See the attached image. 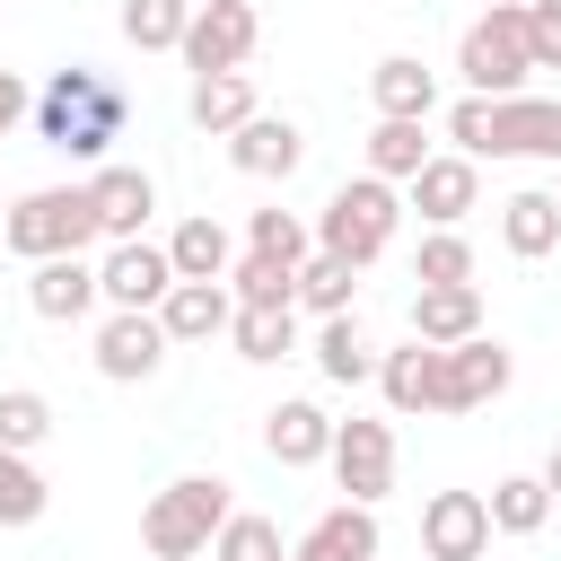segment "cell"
<instances>
[{"instance_id":"1","label":"cell","mask_w":561,"mask_h":561,"mask_svg":"<svg viewBox=\"0 0 561 561\" xmlns=\"http://www.w3.org/2000/svg\"><path fill=\"white\" fill-rule=\"evenodd\" d=\"M123 114H131V96H123L105 70H88V61L53 70V79L35 88V131H44V149H61V158H105V149L123 140Z\"/></svg>"},{"instance_id":"2","label":"cell","mask_w":561,"mask_h":561,"mask_svg":"<svg viewBox=\"0 0 561 561\" xmlns=\"http://www.w3.org/2000/svg\"><path fill=\"white\" fill-rule=\"evenodd\" d=\"M465 158H552L561 167V96H465L447 114Z\"/></svg>"},{"instance_id":"3","label":"cell","mask_w":561,"mask_h":561,"mask_svg":"<svg viewBox=\"0 0 561 561\" xmlns=\"http://www.w3.org/2000/svg\"><path fill=\"white\" fill-rule=\"evenodd\" d=\"M96 237H105V228H96L88 184H35V193L9 202V228H0V245L26 254V263H44V254H88Z\"/></svg>"},{"instance_id":"4","label":"cell","mask_w":561,"mask_h":561,"mask_svg":"<svg viewBox=\"0 0 561 561\" xmlns=\"http://www.w3.org/2000/svg\"><path fill=\"white\" fill-rule=\"evenodd\" d=\"M237 508H228V482L219 473H184V482H167L149 508H140V543L158 552V561H193V552H210V535L228 526Z\"/></svg>"},{"instance_id":"5","label":"cell","mask_w":561,"mask_h":561,"mask_svg":"<svg viewBox=\"0 0 561 561\" xmlns=\"http://www.w3.org/2000/svg\"><path fill=\"white\" fill-rule=\"evenodd\" d=\"M456 70H465L473 96H526V70H535V53H526V0H491V18L465 26Z\"/></svg>"},{"instance_id":"6","label":"cell","mask_w":561,"mask_h":561,"mask_svg":"<svg viewBox=\"0 0 561 561\" xmlns=\"http://www.w3.org/2000/svg\"><path fill=\"white\" fill-rule=\"evenodd\" d=\"M394 219H403L394 184H386V175H351V184H342V193L324 202V219H316V245L368 272V263H377V254L394 245Z\"/></svg>"},{"instance_id":"7","label":"cell","mask_w":561,"mask_h":561,"mask_svg":"<svg viewBox=\"0 0 561 561\" xmlns=\"http://www.w3.org/2000/svg\"><path fill=\"white\" fill-rule=\"evenodd\" d=\"M254 44H263V18H254V0H193V26H184V61H193V79L202 70H245L254 61Z\"/></svg>"},{"instance_id":"8","label":"cell","mask_w":561,"mask_h":561,"mask_svg":"<svg viewBox=\"0 0 561 561\" xmlns=\"http://www.w3.org/2000/svg\"><path fill=\"white\" fill-rule=\"evenodd\" d=\"M508 377H517L508 342L465 333V342H447V351H438V412H482L491 394H508Z\"/></svg>"},{"instance_id":"9","label":"cell","mask_w":561,"mask_h":561,"mask_svg":"<svg viewBox=\"0 0 561 561\" xmlns=\"http://www.w3.org/2000/svg\"><path fill=\"white\" fill-rule=\"evenodd\" d=\"M491 500L482 491H430L421 500V552L430 561H482L491 552Z\"/></svg>"},{"instance_id":"10","label":"cell","mask_w":561,"mask_h":561,"mask_svg":"<svg viewBox=\"0 0 561 561\" xmlns=\"http://www.w3.org/2000/svg\"><path fill=\"white\" fill-rule=\"evenodd\" d=\"M158 359H167V324H158V307H114V316L96 324V377L140 386V377H158Z\"/></svg>"},{"instance_id":"11","label":"cell","mask_w":561,"mask_h":561,"mask_svg":"<svg viewBox=\"0 0 561 561\" xmlns=\"http://www.w3.org/2000/svg\"><path fill=\"white\" fill-rule=\"evenodd\" d=\"M324 465H333V482H342L351 500L377 508V500L394 491V430H386V421H333V456H324Z\"/></svg>"},{"instance_id":"12","label":"cell","mask_w":561,"mask_h":561,"mask_svg":"<svg viewBox=\"0 0 561 561\" xmlns=\"http://www.w3.org/2000/svg\"><path fill=\"white\" fill-rule=\"evenodd\" d=\"M96 289H105V307H158V298L175 289V254L149 245V237H123V245H105Z\"/></svg>"},{"instance_id":"13","label":"cell","mask_w":561,"mask_h":561,"mask_svg":"<svg viewBox=\"0 0 561 561\" xmlns=\"http://www.w3.org/2000/svg\"><path fill=\"white\" fill-rule=\"evenodd\" d=\"M96 298H105V289H96V263H88V254H44V263L26 272V307H35L44 324H79Z\"/></svg>"},{"instance_id":"14","label":"cell","mask_w":561,"mask_h":561,"mask_svg":"<svg viewBox=\"0 0 561 561\" xmlns=\"http://www.w3.org/2000/svg\"><path fill=\"white\" fill-rule=\"evenodd\" d=\"M228 158H237V175H298V158H307V140H298V123L289 114H254V123H237L228 131Z\"/></svg>"},{"instance_id":"15","label":"cell","mask_w":561,"mask_h":561,"mask_svg":"<svg viewBox=\"0 0 561 561\" xmlns=\"http://www.w3.org/2000/svg\"><path fill=\"white\" fill-rule=\"evenodd\" d=\"M88 202H96V228L123 245V237H140V228H149L158 184H149L140 167H96V175H88Z\"/></svg>"},{"instance_id":"16","label":"cell","mask_w":561,"mask_h":561,"mask_svg":"<svg viewBox=\"0 0 561 561\" xmlns=\"http://www.w3.org/2000/svg\"><path fill=\"white\" fill-rule=\"evenodd\" d=\"M228 316H237V289H228V280H175V289L158 298L167 342H210V333H228Z\"/></svg>"},{"instance_id":"17","label":"cell","mask_w":561,"mask_h":561,"mask_svg":"<svg viewBox=\"0 0 561 561\" xmlns=\"http://www.w3.org/2000/svg\"><path fill=\"white\" fill-rule=\"evenodd\" d=\"M263 447H272V465H324V456H333V421H324V403H307V394L272 403V412H263Z\"/></svg>"},{"instance_id":"18","label":"cell","mask_w":561,"mask_h":561,"mask_svg":"<svg viewBox=\"0 0 561 561\" xmlns=\"http://www.w3.org/2000/svg\"><path fill=\"white\" fill-rule=\"evenodd\" d=\"M473 202H482V175H473V158H465V149H456V158H430V167L412 175V210H421L430 228H456Z\"/></svg>"},{"instance_id":"19","label":"cell","mask_w":561,"mask_h":561,"mask_svg":"<svg viewBox=\"0 0 561 561\" xmlns=\"http://www.w3.org/2000/svg\"><path fill=\"white\" fill-rule=\"evenodd\" d=\"M412 333L421 342H465V333H482V289L473 280H430V289H412Z\"/></svg>"},{"instance_id":"20","label":"cell","mask_w":561,"mask_h":561,"mask_svg":"<svg viewBox=\"0 0 561 561\" xmlns=\"http://www.w3.org/2000/svg\"><path fill=\"white\" fill-rule=\"evenodd\" d=\"M377 386H386V403L394 412H438V342H403V351H386L377 359Z\"/></svg>"},{"instance_id":"21","label":"cell","mask_w":561,"mask_h":561,"mask_svg":"<svg viewBox=\"0 0 561 561\" xmlns=\"http://www.w3.org/2000/svg\"><path fill=\"white\" fill-rule=\"evenodd\" d=\"M500 245L517 263H543L561 245V193H508L500 202Z\"/></svg>"},{"instance_id":"22","label":"cell","mask_w":561,"mask_h":561,"mask_svg":"<svg viewBox=\"0 0 561 561\" xmlns=\"http://www.w3.org/2000/svg\"><path fill=\"white\" fill-rule=\"evenodd\" d=\"M184 114H193L202 131H219V140H228V131H237V123H254L263 105H254V79H245V70H202V79H193V96H184Z\"/></svg>"},{"instance_id":"23","label":"cell","mask_w":561,"mask_h":561,"mask_svg":"<svg viewBox=\"0 0 561 561\" xmlns=\"http://www.w3.org/2000/svg\"><path fill=\"white\" fill-rule=\"evenodd\" d=\"M368 96H377V114H403V123H430V105H438V79L412 61V53H386L377 70H368Z\"/></svg>"},{"instance_id":"24","label":"cell","mask_w":561,"mask_h":561,"mask_svg":"<svg viewBox=\"0 0 561 561\" xmlns=\"http://www.w3.org/2000/svg\"><path fill=\"white\" fill-rule=\"evenodd\" d=\"M167 254H175V280H228V263H237V254H228V228H219L210 210H193V219L167 237Z\"/></svg>"},{"instance_id":"25","label":"cell","mask_w":561,"mask_h":561,"mask_svg":"<svg viewBox=\"0 0 561 561\" xmlns=\"http://www.w3.org/2000/svg\"><path fill=\"white\" fill-rule=\"evenodd\" d=\"M228 342H237V359H289L298 351V307H237L228 316Z\"/></svg>"},{"instance_id":"26","label":"cell","mask_w":561,"mask_h":561,"mask_svg":"<svg viewBox=\"0 0 561 561\" xmlns=\"http://www.w3.org/2000/svg\"><path fill=\"white\" fill-rule=\"evenodd\" d=\"M307 543H316L324 561H377V508H368V500H342V508H324V517L307 526Z\"/></svg>"},{"instance_id":"27","label":"cell","mask_w":561,"mask_h":561,"mask_svg":"<svg viewBox=\"0 0 561 561\" xmlns=\"http://www.w3.org/2000/svg\"><path fill=\"white\" fill-rule=\"evenodd\" d=\"M430 167V140H421V123H403V114H377V131H368V175H386V184H412Z\"/></svg>"},{"instance_id":"28","label":"cell","mask_w":561,"mask_h":561,"mask_svg":"<svg viewBox=\"0 0 561 561\" xmlns=\"http://www.w3.org/2000/svg\"><path fill=\"white\" fill-rule=\"evenodd\" d=\"M228 289H237V307H298V263L245 245V254L228 263Z\"/></svg>"},{"instance_id":"29","label":"cell","mask_w":561,"mask_h":561,"mask_svg":"<svg viewBox=\"0 0 561 561\" xmlns=\"http://www.w3.org/2000/svg\"><path fill=\"white\" fill-rule=\"evenodd\" d=\"M316 368H324L333 386H368V377H377V351H368L359 316H324V333H316Z\"/></svg>"},{"instance_id":"30","label":"cell","mask_w":561,"mask_h":561,"mask_svg":"<svg viewBox=\"0 0 561 561\" xmlns=\"http://www.w3.org/2000/svg\"><path fill=\"white\" fill-rule=\"evenodd\" d=\"M543 517H552L543 473H500V482H491V526H500V535H543Z\"/></svg>"},{"instance_id":"31","label":"cell","mask_w":561,"mask_h":561,"mask_svg":"<svg viewBox=\"0 0 561 561\" xmlns=\"http://www.w3.org/2000/svg\"><path fill=\"white\" fill-rule=\"evenodd\" d=\"M351 289H359V263H342V254H307L298 263V307H316V316H351Z\"/></svg>"},{"instance_id":"32","label":"cell","mask_w":561,"mask_h":561,"mask_svg":"<svg viewBox=\"0 0 561 561\" xmlns=\"http://www.w3.org/2000/svg\"><path fill=\"white\" fill-rule=\"evenodd\" d=\"M193 26V0H123V44L140 53H175Z\"/></svg>"},{"instance_id":"33","label":"cell","mask_w":561,"mask_h":561,"mask_svg":"<svg viewBox=\"0 0 561 561\" xmlns=\"http://www.w3.org/2000/svg\"><path fill=\"white\" fill-rule=\"evenodd\" d=\"M44 438H53V403H44L35 386H0V447L35 456Z\"/></svg>"},{"instance_id":"34","label":"cell","mask_w":561,"mask_h":561,"mask_svg":"<svg viewBox=\"0 0 561 561\" xmlns=\"http://www.w3.org/2000/svg\"><path fill=\"white\" fill-rule=\"evenodd\" d=\"M210 561H289V543H280V526H272V517L237 508V517L210 535Z\"/></svg>"},{"instance_id":"35","label":"cell","mask_w":561,"mask_h":561,"mask_svg":"<svg viewBox=\"0 0 561 561\" xmlns=\"http://www.w3.org/2000/svg\"><path fill=\"white\" fill-rule=\"evenodd\" d=\"M44 500H53V482H44L18 447H0V526H35Z\"/></svg>"},{"instance_id":"36","label":"cell","mask_w":561,"mask_h":561,"mask_svg":"<svg viewBox=\"0 0 561 561\" xmlns=\"http://www.w3.org/2000/svg\"><path fill=\"white\" fill-rule=\"evenodd\" d=\"M412 280L430 289V280H473V245L456 237V228H430L421 237V263H412Z\"/></svg>"},{"instance_id":"37","label":"cell","mask_w":561,"mask_h":561,"mask_svg":"<svg viewBox=\"0 0 561 561\" xmlns=\"http://www.w3.org/2000/svg\"><path fill=\"white\" fill-rule=\"evenodd\" d=\"M245 245H254V254H280V263H307V228H298L289 210H254V219H245Z\"/></svg>"},{"instance_id":"38","label":"cell","mask_w":561,"mask_h":561,"mask_svg":"<svg viewBox=\"0 0 561 561\" xmlns=\"http://www.w3.org/2000/svg\"><path fill=\"white\" fill-rule=\"evenodd\" d=\"M526 53L535 70H561V0H526Z\"/></svg>"},{"instance_id":"39","label":"cell","mask_w":561,"mask_h":561,"mask_svg":"<svg viewBox=\"0 0 561 561\" xmlns=\"http://www.w3.org/2000/svg\"><path fill=\"white\" fill-rule=\"evenodd\" d=\"M26 114H35V96H26V79H18V70H0V140H9V131H18Z\"/></svg>"},{"instance_id":"40","label":"cell","mask_w":561,"mask_h":561,"mask_svg":"<svg viewBox=\"0 0 561 561\" xmlns=\"http://www.w3.org/2000/svg\"><path fill=\"white\" fill-rule=\"evenodd\" d=\"M543 491L561 500V438H552V456H543Z\"/></svg>"},{"instance_id":"41","label":"cell","mask_w":561,"mask_h":561,"mask_svg":"<svg viewBox=\"0 0 561 561\" xmlns=\"http://www.w3.org/2000/svg\"><path fill=\"white\" fill-rule=\"evenodd\" d=\"M289 561H324V552H316V543H298V552H289Z\"/></svg>"},{"instance_id":"42","label":"cell","mask_w":561,"mask_h":561,"mask_svg":"<svg viewBox=\"0 0 561 561\" xmlns=\"http://www.w3.org/2000/svg\"><path fill=\"white\" fill-rule=\"evenodd\" d=\"M0 228H9V202H0Z\"/></svg>"},{"instance_id":"43","label":"cell","mask_w":561,"mask_h":561,"mask_svg":"<svg viewBox=\"0 0 561 561\" xmlns=\"http://www.w3.org/2000/svg\"><path fill=\"white\" fill-rule=\"evenodd\" d=\"M193 561H202V552H193Z\"/></svg>"},{"instance_id":"44","label":"cell","mask_w":561,"mask_h":561,"mask_svg":"<svg viewBox=\"0 0 561 561\" xmlns=\"http://www.w3.org/2000/svg\"><path fill=\"white\" fill-rule=\"evenodd\" d=\"M552 193H561V184H552Z\"/></svg>"}]
</instances>
